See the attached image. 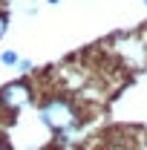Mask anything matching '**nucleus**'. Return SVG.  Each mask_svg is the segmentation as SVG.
Returning a JSON list of instances; mask_svg holds the SVG:
<instances>
[{"label": "nucleus", "instance_id": "1", "mask_svg": "<svg viewBox=\"0 0 147 150\" xmlns=\"http://www.w3.org/2000/svg\"><path fill=\"white\" fill-rule=\"evenodd\" d=\"M40 121L55 133H72L78 127V110L66 98H49L40 104Z\"/></svg>", "mask_w": 147, "mask_h": 150}, {"label": "nucleus", "instance_id": "2", "mask_svg": "<svg viewBox=\"0 0 147 150\" xmlns=\"http://www.w3.org/2000/svg\"><path fill=\"white\" fill-rule=\"evenodd\" d=\"M26 104H32V87L26 81H12L0 90V107L6 112H20Z\"/></svg>", "mask_w": 147, "mask_h": 150}, {"label": "nucleus", "instance_id": "3", "mask_svg": "<svg viewBox=\"0 0 147 150\" xmlns=\"http://www.w3.org/2000/svg\"><path fill=\"white\" fill-rule=\"evenodd\" d=\"M18 61H20V55L15 49H6V52L0 55V64H3V67H18Z\"/></svg>", "mask_w": 147, "mask_h": 150}, {"label": "nucleus", "instance_id": "4", "mask_svg": "<svg viewBox=\"0 0 147 150\" xmlns=\"http://www.w3.org/2000/svg\"><path fill=\"white\" fill-rule=\"evenodd\" d=\"M6 29H9V15H6V12H0V38L6 35Z\"/></svg>", "mask_w": 147, "mask_h": 150}, {"label": "nucleus", "instance_id": "5", "mask_svg": "<svg viewBox=\"0 0 147 150\" xmlns=\"http://www.w3.org/2000/svg\"><path fill=\"white\" fill-rule=\"evenodd\" d=\"M18 69H20V72H32V61H23V58H20V61H18Z\"/></svg>", "mask_w": 147, "mask_h": 150}, {"label": "nucleus", "instance_id": "6", "mask_svg": "<svg viewBox=\"0 0 147 150\" xmlns=\"http://www.w3.org/2000/svg\"><path fill=\"white\" fill-rule=\"evenodd\" d=\"M0 150H6V142H3V136H0Z\"/></svg>", "mask_w": 147, "mask_h": 150}, {"label": "nucleus", "instance_id": "7", "mask_svg": "<svg viewBox=\"0 0 147 150\" xmlns=\"http://www.w3.org/2000/svg\"><path fill=\"white\" fill-rule=\"evenodd\" d=\"M49 3H58V0H49Z\"/></svg>", "mask_w": 147, "mask_h": 150}, {"label": "nucleus", "instance_id": "8", "mask_svg": "<svg viewBox=\"0 0 147 150\" xmlns=\"http://www.w3.org/2000/svg\"><path fill=\"white\" fill-rule=\"evenodd\" d=\"M141 3H144V6H147V0H141Z\"/></svg>", "mask_w": 147, "mask_h": 150}]
</instances>
